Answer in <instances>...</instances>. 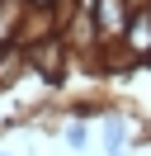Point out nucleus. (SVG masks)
<instances>
[{
  "label": "nucleus",
  "mask_w": 151,
  "mask_h": 156,
  "mask_svg": "<svg viewBox=\"0 0 151 156\" xmlns=\"http://www.w3.org/2000/svg\"><path fill=\"white\" fill-rule=\"evenodd\" d=\"M66 142H71V151H80V147L90 142V128H85V123H76V128H66Z\"/></svg>",
  "instance_id": "1"
},
{
  "label": "nucleus",
  "mask_w": 151,
  "mask_h": 156,
  "mask_svg": "<svg viewBox=\"0 0 151 156\" xmlns=\"http://www.w3.org/2000/svg\"><path fill=\"white\" fill-rule=\"evenodd\" d=\"M132 43H151V19H137V24H132Z\"/></svg>",
  "instance_id": "2"
}]
</instances>
